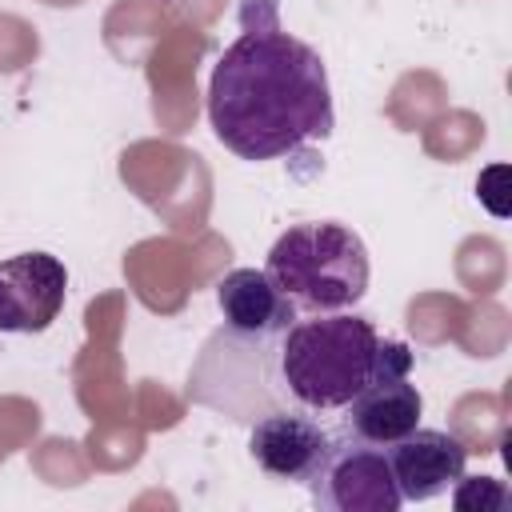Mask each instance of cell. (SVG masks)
Masks as SVG:
<instances>
[{"instance_id": "cell-1", "label": "cell", "mask_w": 512, "mask_h": 512, "mask_svg": "<svg viewBox=\"0 0 512 512\" xmlns=\"http://www.w3.org/2000/svg\"><path fill=\"white\" fill-rule=\"evenodd\" d=\"M208 124L240 160H280L332 132L328 68L312 44L276 24L272 4L256 24L244 12V32L220 52L208 80Z\"/></svg>"}, {"instance_id": "cell-2", "label": "cell", "mask_w": 512, "mask_h": 512, "mask_svg": "<svg viewBox=\"0 0 512 512\" xmlns=\"http://www.w3.org/2000/svg\"><path fill=\"white\" fill-rule=\"evenodd\" d=\"M380 364V332L356 312L292 320L276 348V384L308 412H340Z\"/></svg>"}, {"instance_id": "cell-3", "label": "cell", "mask_w": 512, "mask_h": 512, "mask_svg": "<svg viewBox=\"0 0 512 512\" xmlns=\"http://www.w3.org/2000/svg\"><path fill=\"white\" fill-rule=\"evenodd\" d=\"M264 272L296 312H348L368 292V248L336 220H308L276 236Z\"/></svg>"}, {"instance_id": "cell-4", "label": "cell", "mask_w": 512, "mask_h": 512, "mask_svg": "<svg viewBox=\"0 0 512 512\" xmlns=\"http://www.w3.org/2000/svg\"><path fill=\"white\" fill-rule=\"evenodd\" d=\"M412 372V352L400 340H380V364L376 376L340 408L344 412V436L360 444L388 448L392 440L408 436L420 424L424 396L408 380Z\"/></svg>"}, {"instance_id": "cell-5", "label": "cell", "mask_w": 512, "mask_h": 512, "mask_svg": "<svg viewBox=\"0 0 512 512\" xmlns=\"http://www.w3.org/2000/svg\"><path fill=\"white\" fill-rule=\"evenodd\" d=\"M308 484L312 504L328 512H396L404 504L388 468V452L376 444H360L352 436L332 440L324 464Z\"/></svg>"}, {"instance_id": "cell-6", "label": "cell", "mask_w": 512, "mask_h": 512, "mask_svg": "<svg viewBox=\"0 0 512 512\" xmlns=\"http://www.w3.org/2000/svg\"><path fill=\"white\" fill-rule=\"evenodd\" d=\"M68 296V268L52 252H20L0 260V332H44Z\"/></svg>"}, {"instance_id": "cell-7", "label": "cell", "mask_w": 512, "mask_h": 512, "mask_svg": "<svg viewBox=\"0 0 512 512\" xmlns=\"http://www.w3.org/2000/svg\"><path fill=\"white\" fill-rule=\"evenodd\" d=\"M328 448H332V436L296 408H272L248 432L252 464L272 480H288V484H308L324 464Z\"/></svg>"}, {"instance_id": "cell-8", "label": "cell", "mask_w": 512, "mask_h": 512, "mask_svg": "<svg viewBox=\"0 0 512 512\" xmlns=\"http://www.w3.org/2000/svg\"><path fill=\"white\" fill-rule=\"evenodd\" d=\"M384 452H388V468L400 496L416 504L444 496L464 476V464H468V448L456 436L440 428H420V424L408 436L392 440Z\"/></svg>"}, {"instance_id": "cell-9", "label": "cell", "mask_w": 512, "mask_h": 512, "mask_svg": "<svg viewBox=\"0 0 512 512\" xmlns=\"http://www.w3.org/2000/svg\"><path fill=\"white\" fill-rule=\"evenodd\" d=\"M216 304H220L228 332H236L244 340L280 336L296 320L292 300L272 284V276L264 268H232L216 284Z\"/></svg>"}, {"instance_id": "cell-10", "label": "cell", "mask_w": 512, "mask_h": 512, "mask_svg": "<svg viewBox=\"0 0 512 512\" xmlns=\"http://www.w3.org/2000/svg\"><path fill=\"white\" fill-rule=\"evenodd\" d=\"M508 488L500 484V480H488V476H460L456 484H452V504L460 508V512H472V508H480V512H496V508H508Z\"/></svg>"}]
</instances>
